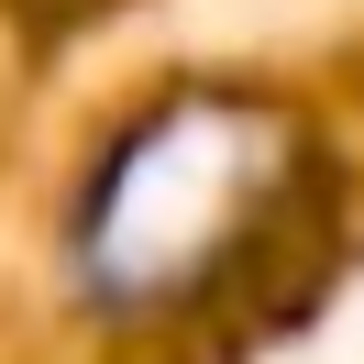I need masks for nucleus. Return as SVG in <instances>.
Instances as JSON below:
<instances>
[{"label":"nucleus","instance_id":"1","mask_svg":"<svg viewBox=\"0 0 364 364\" xmlns=\"http://www.w3.org/2000/svg\"><path fill=\"white\" fill-rule=\"evenodd\" d=\"M265 232H276L265 122L221 111V100H177L144 133H122L111 166L89 177L77 265L100 276V298H166V287H199L210 265H254Z\"/></svg>","mask_w":364,"mask_h":364}]
</instances>
